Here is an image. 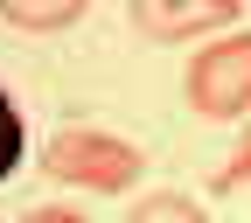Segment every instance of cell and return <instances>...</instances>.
I'll return each instance as SVG.
<instances>
[{"label": "cell", "mask_w": 251, "mask_h": 223, "mask_svg": "<svg viewBox=\"0 0 251 223\" xmlns=\"http://www.w3.org/2000/svg\"><path fill=\"white\" fill-rule=\"evenodd\" d=\"M49 174L70 188H91V196H119L140 181V147L119 133H98V125H70L49 140Z\"/></svg>", "instance_id": "1"}, {"label": "cell", "mask_w": 251, "mask_h": 223, "mask_svg": "<svg viewBox=\"0 0 251 223\" xmlns=\"http://www.w3.org/2000/svg\"><path fill=\"white\" fill-rule=\"evenodd\" d=\"M244 181H251V125H244V140H237V153L224 161V174H216V188H224V196H230V188H244Z\"/></svg>", "instance_id": "7"}, {"label": "cell", "mask_w": 251, "mask_h": 223, "mask_svg": "<svg viewBox=\"0 0 251 223\" xmlns=\"http://www.w3.org/2000/svg\"><path fill=\"white\" fill-rule=\"evenodd\" d=\"M91 7V0H0V14H7L14 28H28V35H49V28H70L77 14Z\"/></svg>", "instance_id": "4"}, {"label": "cell", "mask_w": 251, "mask_h": 223, "mask_svg": "<svg viewBox=\"0 0 251 223\" xmlns=\"http://www.w3.org/2000/svg\"><path fill=\"white\" fill-rule=\"evenodd\" d=\"M181 91L196 119H244L251 112V28H230L209 49H196Z\"/></svg>", "instance_id": "2"}, {"label": "cell", "mask_w": 251, "mask_h": 223, "mask_svg": "<svg viewBox=\"0 0 251 223\" xmlns=\"http://www.w3.org/2000/svg\"><path fill=\"white\" fill-rule=\"evenodd\" d=\"M126 223H209V216L188 196H140L133 209H126Z\"/></svg>", "instance_id": "5"}, {"label": "cell", "mask_w": 251, "mask_h": 223, "mask_svg": "<svg viewBox=\"0 0 251 223\" xmlns=\"http://www.w3.org/2000/svg\"><path fill=\"white\" fill-rule=\"evenodd\" d=\"M21 153H28V125H21L14 98H7V91H0V181H7V174L21 168Z\"/></svg>", "instance_id": "6"}, {"label": "cell", "mask_w": 251, "mask_h": 223, "mask_svg": "<svg viewBox=\"0 0 251 223\" xmlns=\"http://www.w3.org/2000/svg\"><path fill=\"white\" fill-rule=\"evenodd\" d=\"M133 21L153 42H196L237 21V0H133Z\"/></svg>", "instance_id": "3"}, {"label": "cell", "mask_w": 251, "mask_h": 223, "mask_svg": "<svg viewBox=\"0 0 251 223\" xmlns=\"http://www.w3.org/2000/svg\"><path fill=\"white\" fill-rule=\"evenodd\" d=\"M21 223H91V216H77V209H28Z\"/></svg>", "instance_id": "8"}]
</instances>
